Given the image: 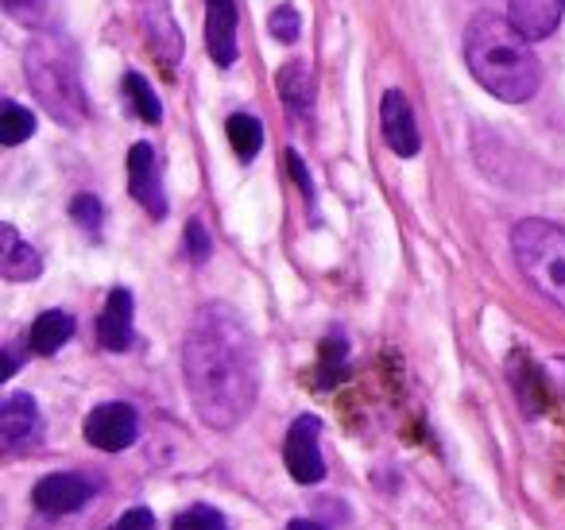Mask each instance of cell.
<instances>
[{
  "label": "cell",
  "instance_id": "2",
  "mask_svg": "<svg viewBox=\"0 0 565 530\" xmlns=\"http://www.w3.org/2000/svg\"><path fill=\"white\" fill-rule=\"evenodd\" d=\"M465 66L495 97V102L523 105L539 94L542 66L531 51V40L511 28V20L480 12L465 32Z\"/></svg>",
  "mask_w": 565,
  "mask_h": 530
},
{
  "label": "cell",
  "instance_id": "25",
  "mask_svg": "<svg viewBox=\"0 0 565 530\" xmlns=\"http://www.w3.org/2000/svg\"><path fill=\"white\" fill-rule=\"evenodd\" d=\"M210 248H213V244H210V233H205V225L194 218V221L186 225V256L194 259V264H205V259H210Z\"/></svg>",
  "mask_w": 565,
  "mask_h": 530
},
{
  "label": "cell",
  "instance_id": "4",
  "mask_svg": "<svg viewBox=\"0 0 565 530\" xmlns=\"http://www.w3.org/2000/svg\"><path fill=\"white\" fill-rule=\"evenodd\" d=\"M511 252H515V264L526 275V283L546 303L565 310V229L554 221L526 218L511 233Z\"/></svg>",
  "mask_w": 565,
  "mask_h": 530
},
{
  "label": "cell",
  "instance_id": "28",
  "mask_svg": "<svg viewBox=\"0 0 565 530\" xmlns=\"http://www.w3.org/2000/svg\"><path fill=\"white\" fill-rule=\"evenodd\" d=\"M287 167H291V174H295V182H299V190L302 194H315V182H310V171L302 167V159H299V151H287Z\"/></svg>",
  "mask_w": 565,
  "mask_h": 530
},
{
  "label": "cell",
  "instance_id": "26",
  "mask_svg": "<svg viewBox=\"0 0 565 530\" xmlns=\"http://www.w3.org/2000/svg\"><path fill=\"white\" fill-rule=\"evenodd\" d=\"M9 17H17L20 24H43V0H0Z\"/></svg>",
  "mask_w": 565,
  "mask_h": 530
},
{
  "label": "cell",
  "instance_id": "22",
  "mask_svg": "<svg viewBox=\"0 0 565 530\" xmlns=\"http://www.w3.org/2000/svg\"><path fill=\"white\" fill-rule=\"evenodd\" d=\"M171 530H228V522L217 507L194 504V507H186V511H179V519L171 522Z\"/></svg>",
  "mask_w": 565,
  "mask_h": 530
},
{
  "label": "cell",
  "instance_id": "9",
  "mask_svg": "<svg viewBox=\"0 0 565 530\" xmlns=\"http://www.w3.org/2000/svg\"><path fill=\"white\" fill-rule=\"evenodd\" d=\"M128 194H132L151 218H167V194H163L159 159L151 144H132V151H128Z\"/></svg>",
  "mask_w": 565,
  "mask_h": 530
},
{
  "label": "cell",
  "instance_id": "16",
  "mask_svg": "<svg viewBox=\"0 0 565 530\" xmlns=\"http://www.w3.org/2000/svg\"><path fill=\"white\" fill-rule=\"evenodd\" d=\"M279 86V97H282V109L291 113V120H307L310 109H315V82H310V71L302 63H287L275 78Z\"/></svg>",
  "mask_w": 565,
  "mask_h": 530
},
{
  "label": "cell",
  "instance_id": "15",
  "mask_svg": "<svg viewBox=\"0 0 565 530\" xmlns=\"http://www.w3.org/2000/svg\"><path fill=\"white\" fill-rule=\"evenodd\" d=\"M143 32L148 43L156 47V55L167 66H174V59L182 55V35L171 24V12H167V0H143Z\"/></svg>",
  "mask_w": 565,
  "mask_h": 530
},
{
  "label": "cell",
  "instance_id": "24",
  "mask_svg": "<svg viewBox=\"0 0 565 530\" xmlns=\"http://www.w3.org/2000/svg\"><path fill=\"white\" fill-rule=\"evenodd\" d=\"M71 218L78 221L86 233H97V229H102V202H97L94 194H78L71 202Z\"/></svg>",
  "mask_w": 565,
  "mask_h": 530
},
{
  "label": "cell",
  "instance_id": "13",
  "mask_svg": "<svg viewBox=\"0 0 565 530\" xmlns=\"http://www.w3.org/2000/svg\"><path fill=\"white\" fill-rule=\"evenodd\" d=\"M132 314H136L132 290L117 287L109 295V303H105L102 318H97V341H102V349L109 352L132 349Z\"/></svg>",
  "mask_w": 565,
  "mask_h": 530
},
{
  "label": "cell",
  "instance_id": "8",
  "mask_svg": "<svg viewBox=\"0 0 565 530\" xmlns=\"http://www.w3.org/2000/svg\"><path fill=\"white\" fill-rule=\"evenodd\" d=\"M94 499V480L74 473H51L32 488V504L43 515H74Z\"/></svg>",
  "mask_w": 565,
  "mask_h": 530
},
{
  "label": "cell",
  "instance_id": "17",
  "mask_svg": "<svg viewBox=\"0 0 565 530\" xmlns=\"http://www.w3.org/2000/svg\"><path fill=\"white\" fill-rule=\"evenodd\" d=\"M74 337V318L63 310H47L40 314V318L32 321V329H28V349L35 352V357H51V352H58L66 341Z\"/></svg>",
  "mask_w": 565,
  "mask_h": 530
},
{
  "label": "cell",
  "instance_id": "23",
  "mask_svg": "<svg viewBox=\"0 0 565 530\" xmlns=\"http://www.w3.org/2000/svg\"><path fill=\"white\" fill-rule=\"evenodd\" d=\"M271 35L279 43H295L302 35V20L291 4H279V9L271 12Z\"/></svg>",
  "mask_w": 565,
  "mask_h": 530
},
{
  "label": "cell",
  "instance_id": "6",
  "mask_svg": "<svg viewBox=\"0 0 565 530\" xmlns=\"http://www.w3.org/2000/svg\"><path fill=\"white\" fill-rule=\"evenodd\" d=\"M82 434H86V442L94 449L120 453L140 437V414H136L132 403H102L86 414Z\"/></svg>",
  "mask_w": 565,
  "mask_h": 530
},
{
  "label": "cell",
  "instance_id": "7",
  "mask_svg": "<svg viewBox=\"0 0 565 530\" xmlns=\"http://www.w3.org/2000/svg\"><path fill=\"white\" fill-rule=\"evenodd\" d=\"M43 437V418H40V403L24 391L9 395L0 403V445L9 453H20L28 445H40Z\"/></svg>",
  "mask_w": 565,
  "mask_h": 530
},
{
  "label": "cell",
  "instance_id": "18",
  "mask_svg": "<svg viewBox=\"0 0 565 530\" xmlns=\"http://www.w3.org/2000/svg\"><path fill=\"white\" fill-rule=\"evenodd\" d=\"M228 144H233V151H236V159H256L259 156V148H264V125H259L252 113H233L228 117Z\"/></svg>",
  "mask_w": 565,
  "mask_h": 530
},
{
  "label": "cell",
  "instance_id": "30",
  "mask_svg": "<svg viewBox=\"0 0 565 530\" xmlns=\"http://www.w3.org/2000/svg\"><path fill=\"white\" fill-rule=\"evenodd\" d=\"M554 372H557V380H562V388H565V357L554 360Z\"/></svg>",
  "mask_w": 565,
  "mask_h": 530
},
{
  "label": "cell",
  "instance_id": "12",
  "mask_svg": "<svg viewBox=\"0 0 565 530\" xmlns=\"http://www.w3.org/2000/svg\"><path fill=\"white\" fill-rule=\"evenodd\" d=\"M205 47L217 66L236 63V0H205Z\"/></svg>",
  "mask_w": 565,
  "mask_h": 530
},
{
  "label": "cell",
  "instance_id": "10",
  "mask_svg": "<svg viewBox=\"0 0 565 530\" xmlns=\"http://www.w3.org/2000/svg\"><path fill=\"white\" fill-rule=\"evenodd\" d=\"M380 128H384V140L395 156H403V159L418 156L423 136H418L415 109H411V102L399 94V89H387L384 102H380Z\"/></svg>",
  "mask_w": 565,
  "mask_h": 530
},
{
  "label": "cell",
  "instance_id": "14",
  "mask_svg": "<svg viewBox=\"0 0 565 530\" xmlns=\"http://www.w3.org/2000/svg\"><path fill=\"white\" fill-rule=\"evenodd\" d=\"M0 272H4L9 283L40 279V272H43L40 252L20 241V233L12 225H0Z\"/></svg>",
  "mask_w": 565,
  "mask_h": 530
},
{
  "label": "cell",
  "instance_id": "21",
  "mask_svg": "<svg viewBox=\"0 0 565 530\" xmlns=\"http://www.w3.org/2000/svg\"><path fill=\"white\" fill-rule=\"evenodd\" d=\"M345 375V337H326L322 341V368H318V388H333Z\"/></svg>",
  "mask_w": 565,
  "mask_h": 530
},
{
  "label": "cell",
  "instance_id": "1",
  "mask_svg": "<svg viewBox=\"0 0 565 530\" xmlns=\"http://www.w3.org/2000/svg\"><path fill=\"white\" fill-rule=\"evenodd\" d=\"M182 380L198 418L236 430L259 395V357L244 318L228 303H205L182 337Z\"/></svg>",
  "mask_w": 565,
  "mask_h": 530
},
{
  "label": "cell",
  "instance_id": "19",
  "mask_svg": "<svg viewBox=\"0 0 565 530\" xmlns=\"http://www.w3.org/2000/svg\"><path fill=\"white\" fill-rule=\"evenodd\" d=\"M32 132H35L32 109H24V105H17L12 97H4V102H0V144H4V148H17V144H24Z\"/></svg>",
  "mask_w": 565,
  "mask_h": 530
},
{
  "label": "cell",
  "instance_id": "11",
  "mask_svg": "<svg viewBox=\"0 0 565 530\" xmlns=\"http://www.w3.org/2000/svg\"><path fill=\"white\" fill-rule=\"evenodd\" d=\"M565 0H508V20L523 40H550L562 24Z\"/></svg>",
  "mask_w": 565,
  "mask_h": 530
},
{
  "label": "cell",
  "instance_id": "27",
  "mask_svg": "<svg viewBox=\"0 0 565 530\" xmlns=\"http://www.w3.org/2000/svg\"><path fill=\"white\" fill-rule=\"evenodd\" d=\"M109 530H156V515H151L148 507H132V511L120 515Z\"/></svg>",
  "mask_w": 565,
  "mask_h": 530
},
{
  "label": "cell",
  "instance_id": "29",
  "mask_svg": "<svg viewBox=\"0 0 565 530\" xmlns=\"http://www.w3.org/2000/svg\"><path fill=\"white\" fill-rule=\"evenodd\" d=\"M287 530H326V527L315 519H295V522H287Z\"/></svg>",
  "mask_w": 565,
  "mask_h": 530
},
{
  "label": "cell",
  "instance_id": "5",
  "mask_svg": "<svg viewBox=\"0 0 565 530\" xmlns=\"http://www.w3.org/2000/svg\"><path fill=\"white\" fill-rule=\"evenodd\" d=\"M282 465L295 484H322L326 480V457H322V422L315 414H299L287 430L282 442Z\"/></svg>",
  "mask_w": 565,
  "mask_h": 530
},
{
  "label": "cell",
  "instance_id": "3",
  "mask_svg": "<svg viewBox=\"0 0 565 530\" xmlns=\"http://www.w3.org/2000/svg\"><path fill=\"white\" fill-rule=\"evenodd\" d=\"M24 74L32 86L35 102L66 128H78L89 117L86 86H82V63L78 51L66 35L43 32L28 43L24 55Z\"/></svg>",
  "mask_w": 565,
  "mask_h": 530
},
{
  "label": "cell",
  "instance_id": "20",
  "mask_svg": "<svg viewBox=\"0 0 565 530\" xmlns=\"http://www.w3.org/2000/svg\"><path fill=\"white\" fill-rule=\"evenodd\" d=\"M125 97L143 125H159V120H163V105H159V97L151 94V86L143 82V74H136V71L125 74Z\"/></svg>",
  "mask_w": 565,
  "mask_h": 530
}]
</instances>
